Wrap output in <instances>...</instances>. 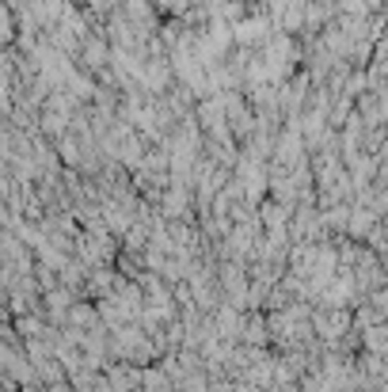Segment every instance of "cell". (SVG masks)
Instances as JSON below:
<instances>
[{
	"mask_svg": "<svg viewBox=\"0 0 388 392\" xmlns=\"http://www.w3.org/2000/svg\"><path fill=\"white\" fill-rule=\"evenodd\" d=\"M244 320L240 313H236V305H225V309H217V335L221 339H236V335H244Z\"/></svg>",
	"mask_w": 388,
	"mask_h": 392,
	"instance_id": "cell-2",
	"label": "cell"
},
{
	"mask_svg": "<svg viewBox=\"0 0 388 392\" xmlns=\"http://www.w3.org/2000/svg\"><path fill=\"white\" fill-rule=\"evenodd\" d=\"M19 331H23L27 339H35V335H42V324H38L35 316H23V320H19Z\"/></svg>",
	"mask_w": 388,
	"mask_h": 392,
	"instance_id": "cell-5",
	"label": "cell"
},
{
	"mask_svg": "<svg viewBox=\"0 0 388 392\" xmlns=\"http://www.w3.org/2000/svg\"><path fill=\"white\" fill-rule=\"evenodd\" d=\"M365 350L370 354H388V324L365 328Z\"/></svg>",
	"mask_w": 388,
	"mask_h": 392,
	"instance_id": "cell-3",
	"label": "cell"
},
{
	"mask_svg": "<svg viewBox=\"0 0 388 392\" xmlns=\"http://www.w3.org/2000/svg\"><path fill=\"white\" fill-rule=\"evenodd\" d=\"M346 324H351V316H346L343 309H327V316H316V331H320L327 343H335L346 331Z\"/></svg>",
	"mask_w": 388,
	"mask_h": 392,
	"instance_id": "cell-1",
	"label": "cell"
},
{
	"mask_svg": "<svg viewBox=\"0 0 388 392\" xmlns=\"http://www.w3.org/2000/svg\"><path fill=\"white\" fill-rule=\"evenodd\" d=\"M145 392H167V377L160 369H148L145 374Z\"/></svg>",
	"mask_w": 388,
	"mask_h": 392,
	"instance_id": "cell-4",
	"label": "cell"
}]
</instances>
